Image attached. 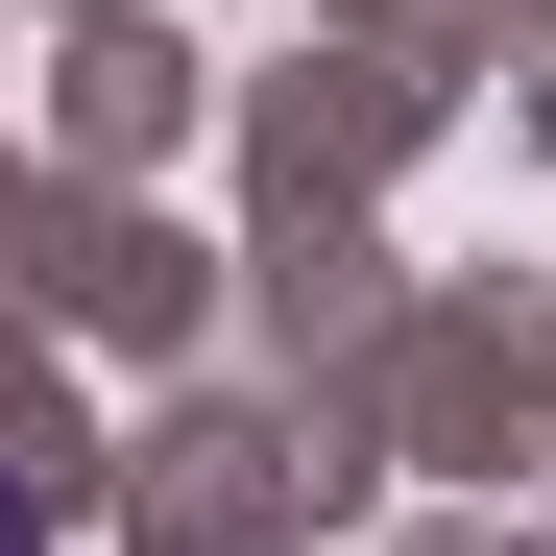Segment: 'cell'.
<instances>
[{
  "label": "cell",
  "mask_w": 556,
  "mask_h": 556,
  "mask_svg": "<svg viewBox=\"0 0 556 556\" xmlns=\"http://www.w3.org/2000/svg\"><path fill=\"white\" fill-rule=\"evenodd\" d=\"M0 556H49V532H25V484H0Z\"/></svg>",
  "instance_id": "6da1fadb"
}]
</instances>
